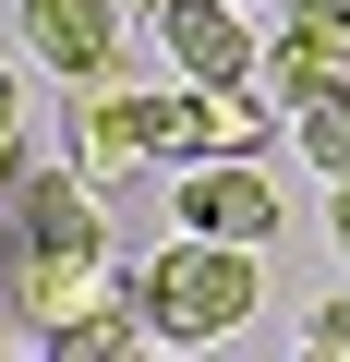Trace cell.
Returning <instances> with one entry per match:
<instances>
[{
	"instance_id": "6da1fadb",
	"label": "cell",
	"mask_w": 350,
	"mask_h": 362,
	"mask_svg": "<svg viewBox=\"0 0 350 362\" xmlns=\"http://www.w3.org/2000/svg\"><path fill=\"white\" fill-rule=\"evenodd\" d=\"M266 242H218V230H182L145 278H133V302H145V326H157V350H206V338H230L254 302H266V266H254Z\"/></svg>"
},
{
	"instance_id": "7a4b0ae2",
	"label": "cell",
	"mask_w": 350,
	"mask_h": 362,
	"mask_svg": "<svg viewBox=\"0 0 350 362\" xmlns=\"http://www.w3.org/2000/svg\"><path fill=\"white\" fill-rule=\"evenodd\" d=\"M266 121H278V97H254V85H169L157 97V157H266Z\"/></svg>"
},
{
	"instance_id": "3957f363",
	"label": "cell",
	"mask_w": 350,
	"mask_h": 362,
	"mask_svg": "<svg viewBox=\"0 0 350 362\" xmlns=\"http://www.w3.org/2000/svg\"><path fill=\"white\" fill-rule=\"evenodd\" d=\"M157 49L194 85H266V37L242 0H157Z\"/></svg>"
},
{
	"instance_id": "277c9868",
	"label": "cell",
	"mask_w": 350,
	"mask_h": 362,
	"mask_svg": "<svg viewBox=\"0 0 350 362\" xmlns=\"http://www.w3.org/2000/svg\"><path fill=\"white\" fill-rule=\"evenodd\" d=\"M182 230H218V242H278V181L266 157H182Z\"/></svg>"
},
{
	"instance_id": "5b68a950",
	"label": "cell",
	"mask_w": 350,
	"mask_h": 362,
	"mask_svg": "<svg viewBox=\"0 0 350 362\" xmlns=\"http://www.w3.org/2000/svg\"><path fill=\"white\" fill-rule=\"evenodd\" d=\"M145 157H157V97H133V85L97 73V85L73 97V169L97 181V194H121Z\"/></svg>"
},
{
	"instance_id": "8992f818",
	"label": "cell",
	"mask_w": 350,
	"mask_h": 362,
	"mask_svg": "<svg viewBox=\"0 0 350 362\" xmlns=\"http://www.w3.org/2000/svg\"><path fill=\"white\" fill-rule=\"evenodd\" d=\"M25 49L61 73V85H97L121 61V0H25Z\"/></svg>"
},
{
	"instance_id": "52a82bcc",
	"label": "cell",
	"mask_w": 350,
	"mask_h": 362,
	"mask_svg": "<svg viewBox=\"0 0 350 362\" xmlns=\"http://www.w3.org/2000/svg\"><path fill=\"white\" fill-rule=\"evenodd\" d=\"M266 85L290 109H314L326 85H350V25H278L266 37Z\"/></svg>"
},
{
	"instance_id": "ba28073f",
	"label": "cell",
	"mask_w": 350,
	"mask_h": 362,
	"mask_svg": "<svg viewBox=\"0 0 350 362\" xmlns=\"http://www.w3.org/2000/svg\"><path fill=\"white\" fill-rule=\"evenodd\" d=\"M49 350H61V362H109V350H157V326H145V302H133V290H109V302H97V314H73Z\"/></svg>"
},
{
	"instance_id": "9c48e42d",
	"label": "cell",
	"mask_w": 350,
	"mask_h": 362,
	"mask_svg": "<svg viewBox=\"0 0 350 362\" xmlns=\"http://www.w3.org/2000/svg\"><path fill=\"white\" fill-rule=\"evenodd\" d=\"M302 157H314L326 181H350V85H326V97L302 109Z\"/></svg>"
},
{
	"instance_id": "30bf717a",
	"label": "cell",
	"mask_w": 350,
	"mask_h": 362,
	"mask_svg": "<svg viewBox=\"0 0 350 362\" xmlns=\"http://www.w3.org/2000/svg\"><path fill=\"white\" fill-rule=\"evenodd\" d=\"M37 157H25V85L13 73H0V194H13V181H25Z\"/></svg>"
},
{
	"instance_id": "8fae6325",
	"label": "cell",
	"mask_w": 350,
	"mask_h": 362,
	"mask_svg": "<svg viewBox=\"0 0 350 362\" xmlns=\"http://www.w3.org/2000/svg\"><path fill=\"white\" fill-rule=\"evenodd\" d=\"M278 25H350V0H278Z\"/></svg>"
},
{
	"instance_id": "7c38bea8",
	"label": "cell",
	"mask_w": 350,
	"mask_h": 362,
	"mask_svg": "<svg viewBox=\"0 0 350 362\" xmlns=\"http://www.w3.org/2000/svg\"><path fill=\"white\" fill-rule=\"evenodd\" d=\"M302 338H314V350H350V302H326V314H314Z\"/></svg>"
},
{
	"instance_id": "4fadbf2b",
	"label": "cell",
	"mask_w": 350,
	"mask_h": 362,
	"mask_svg": "<svg viewBox=\"0 0 350 362\" xmlns=\"http://www.w3.org/2000/svg\"><path fill=\"white\" fill-rule=\"evenodd\" d=\"M0 338H25V314H13V230H0Z\"/></svg>"
},
{
	"instance_id": "5bb4252c",
	"label": "cell",
	"mask_w": 350,
	"mask_h": 362,
	"mask_svg": "<svg viewBox=\"0 0 350 362\" xmlns=\"http://www.w3.org/2000/svg\"><path fill=\"white\" fill-rule=\"evenodd\" d=\"M326 242H338V266H350V181L326 194Z\"/></svg>"
},
{
	"instance_id": "9a60e30c",
	"label": "cell",
	"mask_w": 350,
	"mask_h": 362,
	"mask_svg": "<svg viewBox=\"0 0 350 362\" xmlns=\"http://www.w3.org/2000/svg\"><path fill=\"white\" fill-rule=\"evenodd\" d=\"M145 13H157V0H145Z\"/></svg>"
}]
</instances>
